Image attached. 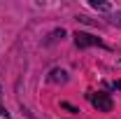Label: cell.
<instances>
[{"label":"cell","mask_w":121,"mask_h":119,"mask_svg":"<svg viewBox=\"0 0 121 119\" xmlns=\"http://www.w3.org/2000/svg\"><path fill=\"white\" fill-rule=\"evenodd\" d=\"M89 103L98 110V112H109L112 107H114V103H112V98L107 96V93H95V91H89Z\"/></svg>","instance_id":"obj_1"},{"label":"cell","mask_w":121,"mask_h":119,"mask_svg":"<svg viewBox=\"0 0 121 119\" xmlns=\"http://www.w3.org/2000/svg\"><path fill=\"white\" fill-rule=\"evenodd\" d=\"M75 45L79 47V49H86V47H103V49H109L100 37L89 35V33H75Z\"/></svg>","instance_id":"obj_2"},{"label":"cell","mask_w":121,"mask_h":119,"mask_svg":"<svg viewBox=\"0 0 121 119\" xmlns=\"http://www.w3.org/2000/svg\"><path fill=\"white\" fill-rule=\"evenodd\" d=\"M49 82H54V84H65V82H68V73H65V70H60V68H54V70H51V73H49Z\"/></svg>","instance_id":"obj_3"},{"label":"cell","mask_w":121,"mask_h":119,"mask_svg":"<svg viewBox=\"0 0 121 119\" xmlns=\"http://www.w3.org/2000/svg\"><path fill=\"white\" fill-rule=\"evenodd\" d=\"M89 5L93 9H100V12H112V5L109 2H98V0H89Z\"/></svg>","instance_id":"obj_4"},{"label":"cell","mask_w":121,"mask_h":119,"mask_svg":"<svg viewBox=\"0 0 121 119\" xmlns=\"http://www.w3.org/2000/svg\"><path fill=\"white\" fill-rule=\"evenodd\" d=\"M105 87H107V89H112V91H119V89H121V79H112V82H105Z\"/></svg>","instance_id":"obj_5"},{"label":"cell","mask_w":121,"mask_h":119,"mask_svg":"<svg viewBox=\"0 0 121 119\" xmlns=\"http://www.w3.org/2000/svg\"><path fill=\"white\" fill-rule=\"evenodd\" d=\"M107 19H109V23H114V26H121V12H117V14H109Z\"/></svg>","instance_id":"obj_6"},{"label":"cell","mask_w":121,"mask_h":119,"mask_svg":"<svg viewBox=\"0 0 121 119\" xmlns=\"http://www.w3.org/2000/svg\"><path fill=\"white\" fill-rule=\"evenodd\" d=\"M0 96H2V89H0ZM0 114H2V117H9V112H7V110H5L2 105H0Z\"/></svg>","instance_id":"obj_7"}]
</instances>
